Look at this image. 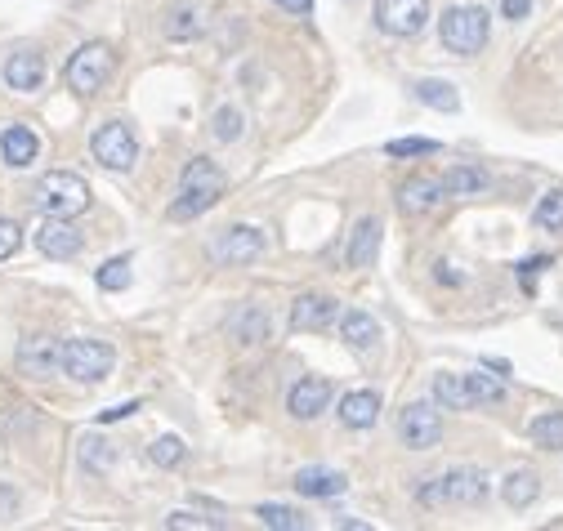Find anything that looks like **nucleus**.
Masks as SVG:
<instances>
[{"mask_svg":"<svg viewBox=\"0 0 563 531\" xmlns=\"http://www.w3.org/2000/svg\"><path fill=\"white\" fill-rule=\"evenodd\" d=\"M255 518H260L264 527H273V531H300L304 527L300 509H286V505H260L255 509Z\"/></svg>","mask_w":563,"mask_h":531,"instance_id":"7c9ffc66","label":"nucleus"},{"mask_svg":"<svg viewBox=\"0 0 563 531\" xmlns=\"http://www.w3.org/2000/svg\"><path fill=\"white\" fill-rule=\"evenodd\" d=\"M76 456H81V465L90 473H108L117 465V447H112L108 438H99V433H85V438L76 442Z\"/></svg>","mask_w":563,"mask_h":531,"instance_id":"a878e982","label":"nucleus"},{"mask_svg":"<svg viewBox=\"0 0 563 531\" xmlns=\"http://www.w3.org/2000/svg\"><path fill=\"white\" fill-rule=\"evenodd\" d=\"M260 255H264V233L260 228H224L219 241L211 246V259L215 264H228V268L255 264Z\"/></svg>","mask_w":563,"mask_h":531,"instance_id":"9d476101","label":"nucleus"},{"mask_svg":"<svg viewBox=\"0 0 563 531\" xmlns=\"http://www.w3.org/2000/svg\"><path fill=\"white\" fill-rule=\"evenodd\" d=\"M421 505H483L488 500V473L474 469V465H461L443 478H434L429 487L416 491Z\"/></svg>","mask_w":563,"mask_h":531,"instance_id":"39448f33","label":"nucleus"},{"mask_svg":"<svg viewBox=\"0 0 563 531\" xmlns=\"http://www.w3.org/2000/svg\"><path fill=\"white\" fill-rule=\"evenodd\" d=\"M228 335H233V344H260V340H269V313H264L260 304L237 308L233 322H228Z\"/></svg>","mask_w":563,"mask_h":531,"instance_id":"5701e85b","label":"nucleus"},{"mask_svg":"<svg viewBox=\"0 0 563 531\" xmlns=\"http://www.w3.org/2000/svg\"><path fill=\"white\" fill-rule=\"evenodd\" d=\"M211 125H215V139H224V143H233V139H237V134H242V112H237V108H219Z\"/></svg>","mask_w":563,"mask_h":531,"instance_id":"72a5a7b5","label":"nucleus"},{"mask_svg":"<svg viewBox=\"0 0 563 531\" xmlns=\"http://www.w3.org/2000/svg\"><path fill=\"white\" fill-rule=\"evenodd\" d=\"M327 402H331V380L304 375V380L291 389V398H286V411H291L295 420H313V415L327 411Z\"/></svg>","mask_w":563,"mask_h":531,"instance_id":"dca6fc26","label":"nucleus"},{"mask_svg":"<svg viewBox=\"0 0 563 531\" xmlns=\"http://www.w3.org/2000/svg\"><path fill=\"white\" fill-rule=\"evenodd\" d=\"M429 152H438L434 139H394L389 143V157H429Z\"/></svg>","mask_w":563,"mask_h":531,"instance_id":"f704fd0d","label":"nucleus"},{"mask_svg":"<svg viewBox=\"0 0 563 531\" xmlns=\"http://www.w3.org/2000/svg\"><path fill=\"white\" fill-rule=\"evenodd\" d=\"M32 206L41 210V215H81L85 206H90V183L81 175H72V170H50V175L36 179L32 188Z\"/></svg>","mask_w":563,"mask_h":531,"instance_id":"f03ea898","label":"nucleus"},{"mask_svg":"<svg viewBox=\"0 0 563 531\" xmlns=\"http://www.w3.org/2000/svg\"><path fill=\"white\" fill-rule=\"evenodd\" d=\"M206 32L202 14H197V5H175L166 18V36L170 41H197V36Z\"/></svg>","mask_w":563,"mask_h":531,"instance_id":"bb28decb","label":"nucleus"},{"mask_svg":"<svg viewBox=\"0 0 563 531\" xmlns=\"http://www.w3.org/2000/svg\"><path fill=\"white\" fill-rule=\"evenodd\" d=\"M434 398L447 411H470V407H492L505 398V384L492 375H434Z\"/></svg>","mask_w":563,"mask_h":531,"instance_id":"20e7f679","label":"nucleus"},{"mask_svg":"<svg viewBox=\"0 0 563 531\" xmlns=\"http://www.w3.org/2000/svg\"><path fill=\"white\" fill-rule=\"evenodd\" d=\"M429 18V0H376V23L389 36H416Z\"/></svg>","mask_w":563,"mask_h":531,"instance_id":"9b49d317","label":"nucleus"},{"mask_svg":"<svg viewBox=\"0 0 563 531\" xmlns=\"http://www.w3.org/2000/svg\"><path fill=\"white\" fill-rule=\"evenodd\" d=\"M108 76H112V50H108L103 41L81 45V50H76L72 59H68V67H63V81H68V90L81 94V99L99 94Z\"/></svg>","mask_w":563,"mask_h":531,"instance_id":"423d86ee","label":"nucleus"},{"mask_svg":"<svg viewBox=\"0 0 563 531\" xmlns=\"http://www.w3.org/2000/svg\"><path fill=\"white\" fill-rule=\"evenodd\" d=\"M398 433H403V447L429 451V447H438V438H443V415H438L434 407H425V402H412V407L403 411V420H398Z\"/></svg>","mask_w":563,"mask_h":531,"instance_id":"f8f14e48","label":"nucleus"},{"mask_svg":"<svg viewBox=\"0 0 563 531\" xmlns=\"http://www.w3.org/2000/svg\"><path fill=\"white\" fill-rule=\"evenodd\" d=\"M501 496H505V505L510 509H528L532 500L541 496V478L532 469H514L510 478L501 482Z\"/></svg>","mask_w":563,"mask_h":531,"instance_id":"393cba45","label":"nucleus"},{"mask_svg":"<svg viewBox=\"0 0 563 531\" xmlns=\"http://www.w3.org/2000/svg\"><path fill=\"white\" fill-rule=\"evenodd\" d=\"M14 514H18V496L9 487H0V523H9Z\"/></svg>","mask_w":563,"mask_h":531,"instance_id":"58836bf2","label":"nucleus"},{"mask_svg":"<svg viewBox=\"0 0 563 531\" xmlns=\"http://www.w3.org/2000/svg\"><path fill=\"white\" fill-rule=\"evenodd\" d=\"M340 313V304L331 295H300L291 304V331H322Z\"/></svg>","mask_w":563,"mask_h":531,"instance_id":"f3484780","label":"nucleus"},{"mask_svg":"<svg viewBox=\"0 0 563 531\" xmlns=\"http://www.w3.org/2000/svg\"><path fill=\"white\" fill-rule=\"evenodd\" d=\"M488 9L479 5H452L443 18H438V41L447 45L452 54H461V59H470V54H479L483 45H488Z\"/></svg>","mask_w":563,"mask_h":531,"instance_id":"7ed1b4c3","label":"nucleus"},{"mask_svg":"<svg viewBox=\"0 0 563 531\" xmlns=\"http://www.w3.org/2000/svg\"><path fill=\"white\" fill-rule=\"evenodd\" d=\"M340 335H345L349 349H376L380 344V322L371 313H362V308H349L345 317H340Z\"/></svg>","mask_w":563,"mask_h":531,"instance_id":"4be33fe9","label":"nucleus"},{"mask_svg":"<svg viewBox=\"0 0 563 531\" xmlns=\"http://www.w3.org/2000/svg\"><path fill=\"white\" fill-rule=\"evenodd\" d=\"M18 246H23V228L14 219H0V259L18 255Z\"/></svg>","mask_w":563,"mask_h":531,"instance_id":"c9c22d12","label":"nucleus"},{"mask_svg":"<svg viewBox=\"0 0 563 531\" xmlns=\"http://www.w3.org/2000/svg\"><path fill=\"white\" fill-rule=\"evenodd\" d=\"M380 241H385L380 219L376 215L358 219V224H353V233H349V246H345V264L349 268H371V264H376V255H380Z\"/></svg>","mask_w":563,"mask_h":531,"instance_id":"4468645a","label":"nucleus"},{"mask_svg":"<svg viewBox=\"0 0 563 531\" xmlns=\"http://www.w3.org/2000/svg\"><path fill=\"white\" fill-rule=\"evenodd\" d=\"M443 197H447L443 179H434V175H416V179H407L403 188H398V210L416 219V215H429V210H434Z\"/></svg>","mask_w":563,"mask_h":531,"instance_id":"2eb2a0df","label":"nucleus"},{"mask_svg":"<svg viewBox=\"0 0 563 531\" xmlns=\"http://www.w3.org/2000/svg\"><path fill=\"white\" fill-rule=\"evenodd\" d=\"M90 152H94V161H99V166L130 170V166H135V157H139L135 130H130V125H121V121L99 125V130H94V139H90Z\"/></svg>","mask_w":563,"mask_h":531,"instance_id":"6e6552de","label":"nucleus"},{"mask_svg":"<svg viewBox=\"0 0 563 531\" xmlns=\"http://www.w3.org/2000/svg\"><path fill=\"white\" fill-rule=\"evenodd\" d=\"M224 170L215 166L211 157H193L184 166V175H179V188H175V201H170V219H179V224H188V219L206 215V210L215 206L219 197H224Z\"/></svg>","mask_w":563,"mask_h":531,"instance_id":"f257e3e1","label":"nucleus"},{"mask_svg":"<svg viewBox=\"0 0 563 531\" xmlns=\"http://www.w3.org/2000/svg\"><path fill=\"white\" fill-rule=\"evenodd\" d=\"M291 487L300 491V496L327 500V496H340V491L349 487V478H345V473H336V469H300Z\"/></svg>","mask_w":563,"mask_h":531,"instance_id":"aec40b11","label":"nucleus"},{"mask_svg":"<svg viewBox=\"0 0 563 531\" xmlns=\"http://www.w3.org/2000/svg\"><path fill=\"white\" fill-rule=\"evenodd\" d=\"M273 5H282L286 14H309V9H313V0H273Z\"/></svg>","mask_w":563,"mask_h":531,"instance_id":"a19ab883","label":"nucleus"},{"mask_svg":"<svg viewBox=\"0 0 563 531\" xmlns=\"http://www.w3.org/2000/svg\"><path fill=\"white\" fill-rule=\"evenodd\" d=\"M532 224L546 228V233H563V192H546L532 210Z\"/></svg>","mask_w":563,"mask_h":531,"instance_id":"c756f323","label":"nucleus"},{"mask_svg":"<svg viewBox=\"0 0 563 531\" xmlns=\"http://www.w3.org/2000/svg\"><path fill=\"white\" fill-rule=\"evenodd\" d=\"M41 81H45V59L36 50H18L5 59V85L9 90L32 94V90H41Z\"/></svg>","mask_w":563,"mask_h":531,"instance_id":"a211bd4d","label":"nucleus"},{"mask_svg":"<svg viewBox=\"0 0 563 531\" xmlns=\"http://www.w3.org/2000/svg\"><path fill=\"white\" fill-rule=\"evenodd\" d=\"M139 411V402H121V407H112V411H99V424H112V420H126V415H135Z\"/></svg>","mask_w":563,"mask_h":531,"instance_id":"ea45409f","label":"nucleus"},{"mask_svg":"<svg viewBox=\"0 0 563 531\" xmlns=\"http://www.w3.org/2000/svg\"><path fill=\"white\" fill-rule=\"evenodd\" d=\"M488 170L483 166H474V161H461V166H452L443 175V188H447V197H479L483 188H488Z\"/></svg>","mask_w":563,"mask_h":531,"instance_id":"b1692460","label":"nucleus"},{"mask_svg":"<svg viewBox=\"0 0 563 531\" xmlns=\"http://www.w3.org/2000/svg\"><path fill=\"white\" fill-rule=\"evenodd\" d=\"M416 99H421L425 108H434V112H456L461 108V94H456L447 81H438V76H425V81L416 85Z\"/></svg>","mask_w":563,"mask_h":531,"instance_id":"cd10ccee","label":"nucleus"},{"mask_svg":"<svg viewBox=\"0 0 563 531\" xmlns=\"http://www.w3.org/2000/svg\"><path fill=\"white\" fill-rule=\"evenodd\" d=\"M36 246H41V255H50V259H76L85 246V237L72 228V219L45 215V224L36 228Z\"/></svg>","mask_w":563,"mask_h":531,"instance_id":"ddd939ff","label":"nucleus"},{"mask_svg":"<svg viewBox=\"0 0 563 531\" xmlns=\"http://www.w3.org/2000/svg\"><path fill=\"white\" fill-rule=\"evenodd\" d=\"M36 152H41V139H36L27 125H9V130L0 134V157H5V166H14V170L32 166Z\"/></svg>","mask_w":563,"mask_h":531,"instance_id":"6ab92c4d","label":"nucleus"},{"mask_svg":"<svg viewBox=\"0 0 563 531\" xmlns=\"http://www.w3.org/2000/svg\"><path fill=\"white\" fill-rule=\"evenodd\" d=\"M148 456H152V465L157 469H175V465H184L188 447H184V438H157L148 447Z\"/></svg>","mask_w":563,"mask_h":531,"instance_id":"2f4dec72","label":"nucleus"},{"mask_svg":"<svg viewBox=\"0 0 563 531\" xmlns=\"http://www.w3.org/2000/svg\"><path fill=\"white\" fill-rule=\"evenodd\" d=\"M376 420H380V393L358 389L340 402V424H345V429H371Z\"/></svg>","mask_w":563,"mask_h":531,"instance_id":"412c9836","label":"nucleus"},{"mask_svg":"<svg viewBox=\"0 0 563 531\" xmlns=\"http://www.w3.org/2000/svg\"><path fill=\"white\" fill-rule=\"evenodd\" d=\"M501 14L510 18V23H519V18L532 14V0H501Z\"/></svg>","mask_w":563,"mask_h":531,"instance_id":"4c0bfd02","label":"nucleus"},{"mask_svg":"<svg viewBox=\"0 0 563 531\" xmlns=\"http://www.w3.org/2000/svg\"><path fill=\"white\" fill-rule=\"evenodd\" d=\"M117 366V349L103 340H68L63 344V371L81 384H99Z\"/></svg>","mask_w":563,"mask_h":531,"instance_id":"0eeeda50","label":"nucleus"},{"mask_svg":"<svg viewBox=\"0 0 563 531\" xmlns=\"http://www.w3.org/2000/svg\"><path fill=\"white\" fill-rule=\"evenodd\" d=\"M528 438L537 442L541 451H563V411H546L528 424Z\"/></svg>","mask_w":563,"mask_h":531,"instance_id":"c85d7f7f","label":"nucleus"},{"mask_svg":"<svg viewBox=\"0 0 563 531\" xmlns=\"http://www.w3.org/2000/svg\"><path fill=\"white\" fill-rule=\"evenodd\" d=\"M130 282H135V273H130V259L126 255L108 259V264L99 268V286H103V291H126Z\"/></svg>","mask_w":563,"mask_h":531,"instance_id":"473e14b6","label":"nucleus"},{"mask_svg":"<svg viewBox=\"0 0 563 531\" xmlns=\"http://www.w3.org/2000/svg\"><path fill=\"white\" fill-rule=\"evenodd\" d=\"M18 371L27 380H50V375L63 371V344L54 335H27L18 344Z\"/></svg>","mask_w":563,"mask_h":531,"instance_id":"1a4fd4ad","label":"nucleus"},{"mask_svg":"<svg viewBox=\"0 0 563 531\" xmlns=\"http://www.w3.org/2000/svg\"><path fill=\"white\" fill-rule=\"evenodd\" d=\"M166 527H184V531H219L215 518H197V514H170Z\"/></svg>","mask_w":563,"mask_h":531,"instance_id":"e433bc0d","label":"nucleus"}]
</instances>
